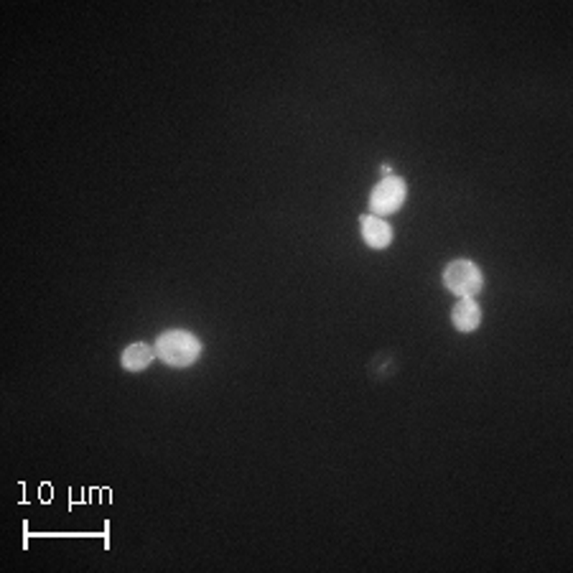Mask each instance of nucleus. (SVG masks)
<instances>
[{
  "label": "nucleus",
  "instance_id": "nucleus-5",
  "mask_svg": "<svg viewBox=\"0 0 573 573\" xmlns=\"http://www.w3.org/2000/svg\"><path fill=\"white\" fill-rule=\"evenodd\" d=\"M452 324L464 334L479 329L482 324V308L474 298H459V304L452 308Z\"/></svg>",
  "mask_w": 573,
  "mask_h": 573
},
{
  "label": "nucleus",
  "instance_id": "nucleus-4",
  "mask_svg": "<svg viewBox=\"0 0 573 573\" xmlns=\"http://www.w3.org/2000/svg\"><path fill=\"white\" fill-rule=\"evenodd\" d=\"M359 232H362V240L372 250H385L392 243V227L382 217H375V214H362L359 217Z\"/></svg>",
  "mask_w": 573,
  "mask_h": 573
},
{
  "label": "nucleus",
  "instance_id": "nucleus-3",
  "mask_svg": "<svg viewBox=\"0 0 573 573\" xmlns=\"http://www.w3.org/2000/svg\"><path fill=\"white\" fill-rule=\"evenodd\" d=\"M405 196H408V183L402 182L401 176H385L370 194V212L375 217L395 214L402 207Z\"/></svg>",
  "mask_w": 573,
  "mask_h": 573
},
{
  "label": "nucleus",
  "instance_id": "nucleus-2",
  "mask_svg": "<svg viewBox=\"0 0 573 573\" xmlns=\"http://www.w3.org/2000/svg\"><path fill=\"white\" fill-rule=\"evenodd\" d=\"M443 286L459 298H474L484 286V276L472 260H453L443 270Z\"/></svg>",
  "mask_w": 573,
  "mask_h": 573
},
{
  "label": "nucleus",
  "instance_id": "nucleus-6",
  "mask_svg": "<svg viewBox=\"0 0 573 573\" xmlns=\"http://www.w3.org/2000/svg\"><path fill=\"white\" fill-rule=\"evenodd\" d=\"M153 359H156V349L148 347L146 342L130 344V347H125L120 354V365L122 370H128V372H141V370H146Z\"/></svg>",
  "mask_w": 573,
  "mask_h": 573
},
{
  "label": "nucleus",
  "instance_id": "nucleus-1",
  "mask_svg": "<svg viewBox=\"0 0 573 573\" xmlns=\"http://www.w3.org/2000/svg\"><path fill=\"white\" fill-rule=\"evenodd\" d=\"M153 349H156V359H161L163 365L176 367V370L192 367L202 357V342H199V337H194L192 331L182 329L161 334L156 344H153Z\"/></svg>",
  "mask_w": 573,
  "mask_h": 573
}]
</instances>
